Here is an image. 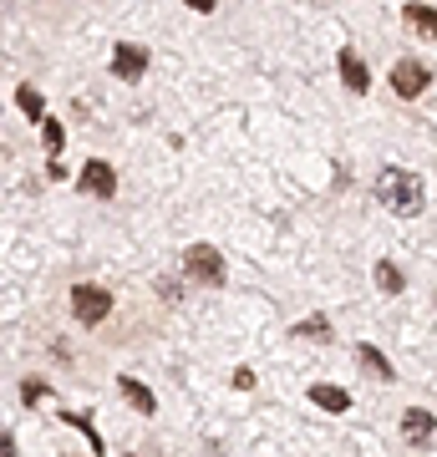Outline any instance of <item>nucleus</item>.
<instances>
[{"label": "nucleus", "mask_w": 437, "mask_h": 457, "mask_svg": "<svg viewBox=\"0 0 437 457\" xmlns=\"http://www.w3.org/2000/svg\"><path fill=\"white\" fill-rule=\"evenodd\" d=\"M295 336H306V341H331V320H325V315H306V320L295 326Z\"/></svg>", "instance_id": "nucleus-13"}, {"label": "nucleus", "mask_w": 437, "mask_h": 457, "mask_svg": "<svg viewBox=\"0 0 437 457\" xmlns=\"http://www.w3.org/2000/svg\"><path fill=\"white\" fill-rule=\"evenodd\" d=\"M376 198H382L391 213L412 219V213H422V204H427V188H422V179L412 173V168H382V179H376Z\"/></svg>", "instance_id": "nucleus-1"}, {"label": "nucleus", "mask_w": 437, "mask_h": 457, "mask_svg": "<svg viewBox=\"0 0 437 457\" xmlns=\"http://www.w3.org/2000/svg\"><path fill=\"white\" fill-rule=\"evenodd\" d=\"M183 275L198 279V285H224V254H219L214 245L183 249Z\"/></svg>", "instance_id": "nucleus-2"}, {"label": "nucleus", "mask_w": 437, "mask_h": 457, "mask_svg": "<svg viewBox=\"0 0 437 457\" xmlns=\"http://www.w3.org/2000/svg\"><path fill=\"white\" fill-rule=\"evenodd\" d=\"M41 143H46V153H51V158H56V153H62V143H66L62 122H51V117H46V122H41Z\"/></svg>", "instance_id": "nucleus-16"}, {"label": "nucleus", "mask_w": 437, "mask_h": 457, "mask_svg": "<svg viewBox=\"0 0 437 457\" xmlns=\"http://www.w3.org/2000/svg\"><path fill=\"white\" fill-rule=\"evenodd\" d=\"M376 285H382V290H387V295H402V270H397V264H387V260H382V264H376Z\"/></svg>", "instance_id": "nucleus-15"}, {"label": "nucleus", "mask_w": 437, "mask_h": 457, "mask_svg": "<svg viewBox=\"0 0 437 457\" xmlns=\"http://www.w3.org/2000/svg\"><path fill=\"white\" fill-rule=\"evenodd\" d=\"M107 311H113V295L102 290V285H92V279L71 285V315H77L81 326H97Z\"/></svg>", "instance_id": "nucleus-3"}, {"label": "nucleus", "mask_w": 437, "mask_h": 457, "mask_svg": "<svg viewBox=\"0 0 437 457\" xmlns=\"http://www.w3.org/2000/svg\"><path fill=\"white\" fill-rule=\"evenodd\" d=\"M16 102H21V112L26 117H41V92H36V87H21ZM41 122H46V117H41Z\"/></svg>", "instance_id": "nucleus-17"}, {"label": "nucleus", "mask_w": 437, "mask_h": 457, "mask_svg": "<svg viewBox=\"0 0 437 457\" xmlns=\"http://www.w3.org/2000/svg\"><path fill=\"white\" fill-rule=\"evenodd\" d=\"M117 392L128 396L132 407L143 411V417H153V411H158V402H153V392H147L143 381H138V376H117Z\"/></svg>", "instance_id": "nucleus-10"}, {"label": "nucleus", "mask_w": 437, "mask_h": 457, "mask_svg": "<svg viewBox=\"0 0 437 457\" xmlns=\"http://www.w3.org/2000/svg\"><path fill=\"white\" fill-rule=\"evenodd\" d=\"M310 402L321 411H351V392L346 386H331V381H315L310 386Z\"/></svg>", "instance_id": "nucleus-9"}, {"label": "nucleus", "mask_w": 437, "mask_h": 457, "mask_svg": "<svg viewBox=\"0 0 437 457\" xmlns=\"http://www.w3.org/2000/svg\"><path fill=\"white\" fill-rule=\"evenodd\" d=\"M402 437L412 442V447H427V442H437V417L422 407H407L402 411Z\"/></svg>", "instance_id": "nucleus-7"}, {"label": "nucleus", "mask_w": 437, "mask_h": 457, "mask_svg": "<svg viewBox=\"0 0 437 457\" xmlns=\"http://www.w3.org/2000/svg\"><path fill=\"white\" fill-rule=\"evenodd\" d=\"M336 66H340V82H346V92H357V97H361V92H372V71H366V62H361L351 46L336 56Z\"/></svg>", "instance_id": "nucleus-8"}, {"label": "nucleus", "mask_w": 437, "mask_h": 457, "mask_svg": "<svg viewBox=\"0 0 437 457\" xmlns=\"http://www.w3.org/2000/svg\"><path fill=\"white\" fill-rule=\"evenodd\" d=\"M81 194H92V198H113V194H117V173H113V163H102V158H87V163H81Z\"/></svg>", "instance_id": "nucleus-5"}, {"label": "nucleus", "mask_w": 437, "mask_h": 457, "mask_svg": "<svg viewBox=\"0 0 437 457\" xmlns=\"http://www.w3.org/2000/svg\"><path fill=\"white\" fill-rule=\"evenodd\" d=\"M407 21H412L422 36H433V41H437V11H433V5H407Z\"/></svg>", "instance_id": "nucleus-12"}, {"label": "nucleus", "mask_w": 437, "mask_h": 457, "mask_svg": "<svg viewBox=\"0 0 437 457\" xmlns=\"http://www.w3.org/2000/svg\"><path fill=\"white\" fill-rule=\"evenodd\" d=\"M427 87H433V71H427V62H417V56H402V62L391 66V92H397V97H422V92H427Z\"/></svg>", "instance_id": "nucleus-4"}, {"label": "nucleus", "mask_w": 437, "mask_h": 457, "mask_svg": "<svg viewBox=\"0 0 437 457\" xmlns=\"http://www.w3.org/2000/svg\"><path fill=\"white\" fill-rule=\"evenodd\" d=\"M357 361H361V366H366V371L376 376V381H391V376H397V371H391V361L382 356V351H376V345H366V341L357 345Z\"/></svg>", "instance_id": "nucleus-11"}, {"label": "nucleus", "mask_w": 437, "mask_h": 457, "mask_svg": "<svg viewBox=\"0 0 437 457\" xmlns=\"http://www.w3.org/2000/svg\"><path fill=\"white\" fill-rule=\"evenodd\" d=\"M128 457H138V453H128Z\"/></svg>", "instance_id": "nucleus-18"}, {"label": "nucleus", "mask_w": 437, "mask_h": 457, "mask_svg": "<svg viewBox=\"0 0 437 457\" xmlns=\"http://www.w3.org/2000/svg\"><path fill=\"white\" fill-rule=\"evenodd\" d=\"M143 71H147V46H138V41H117L113 46V77L132 82V77H143Z\"/></svg>", "instance_id": "nucleus-6"}, {"label": "nucleus", "mask_w": 437, "mask_h": 457, "mask_svg": "<svg viewBox=\"0 0 437 457\" xmlns=\"http://www.w3.org/2000/svg\"><path fill=\"white\" fill-rule=\"evenodd\" d=\"M62 422L81 427V432H87V442H92V453H102V432L92 427V417H87V411H62Z\"/></svg>", "instance_id": "nucleus-14"}]
</instances>
